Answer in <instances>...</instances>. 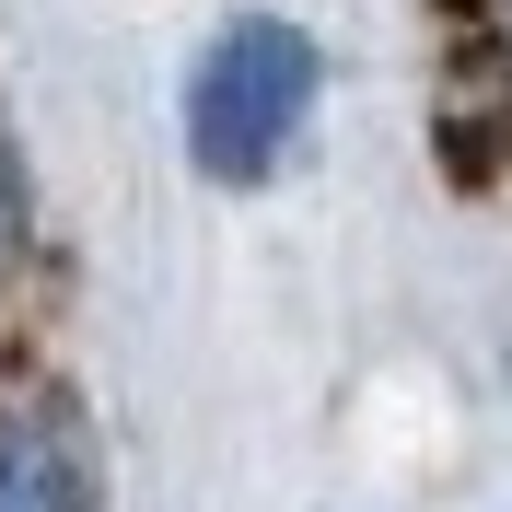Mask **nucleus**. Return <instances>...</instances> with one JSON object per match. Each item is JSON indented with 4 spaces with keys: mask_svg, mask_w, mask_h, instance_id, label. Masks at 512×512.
Instances as JSON below:
<instances>
[{
    "mask_svg": "<svg viewBox=\"0 0 512 512\" xmlns=\"http://www.w3.org/2000/svg\"><path fill=\"white\" fill-rule=\"evenodd\" d=\"M315 82H326V59H315L303 24H280V12H233V24L198 47V70H187V152H198V175L256 187V175L303 140Z\"/></svg>",
    "mask_w": 512,
    "mask_h": 512,
    "instance_id": "f257e3e1",
    "label": "nucleus"
},
{
    "mask_svg": "<svg viewBox=\"0 0 512 512\" xmlns=\"http://www.w3.org/2000/svg\"><path fill=\"white\" fill-rule=\"evenodd\" d=\"M466 12H478V24H489V35L512 47V0H466Z\"/></svg>",
    "mask_w": 512,
    "mask_h": 512,
    "instance_id": "20e7f679",
    "label": "nucleus"
},
{
    "mask_svg": "<svg viewBox=\"0 0 512 512\" xmlns=\"http://www.w3.org/2000/svg\"><path fill=\"white\" fill-rule=\"evenodd\" d=\"M0 512H94V466L59 419H24L0 431Z\"/></svg>",
    "mask_w": 512,
    "mask_h": 512,
    "instance_id": "f03ea898",
    "label": "nucleus"
},
{
    "mask_svg": "<svg viewBox=\"0 0 512 512\" xmlns=\"http://www.w3.org/2000/svg\"><path fill=\"white\" fill-rule=\"evenodd\" d=\"M24 233H35V187H24V152H12V128H0V268L24 256Z\"/></svg>",
    "mask_w": 512,
    "mask_h": 512,
    "instance_id": "7ed1b4c3",
    "label": "nucleus"
}]
</instances>
